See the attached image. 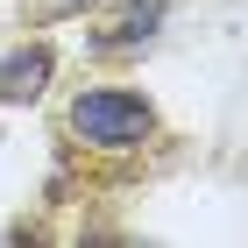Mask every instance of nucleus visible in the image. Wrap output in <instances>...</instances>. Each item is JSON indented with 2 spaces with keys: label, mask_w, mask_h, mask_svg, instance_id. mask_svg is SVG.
Masks as SVG:
<instances>
[{
  "label": "nucleus",
  "mask_w": 248,
  "mask_h": 248,
  "mask_svg": "<svg viewBox=\"0 0 248 248\" xmlns=\"http://www.w3.org/2000/svg\"><path fill=\"white\" fill-rule=\"evenodd\" d=\"M43 85H50V43H29V50H15V57L0 64V99H36Z\"/></svg>",
  "instance_id": "nucleus-2"
},
{
  "label": "nucleus",
  "mask_w": 248,
  "mask_h": 248,
  "mask_svg": "<svg viewBox=\"0 0 248 248\" xmlns=\"http://www.w3.org/2000/svg\"><path fill=\"white\" fill-rule=\"evenodd\" d=\"M64 135L78 149H99V156H128L142 142H156V107L128 85H93L64 107Z\"/></svg>",
  "instance_id": "nucleus-1"
},
{
  "label": "nucleus",
  "mask_w": 248,
  "mask_h": 248,
  "mask_svg": "<svg viewBox=\"0 0 248 248\" xmlns=\"http://www.w3.org/2000/svg\"><path fill=\"white\" fill-rule=\"evenodd\" d=\"M71 7H93V0H29V15L50 21V15H71Z\"/></svg>",
  "instance_id": "nucleus-3"
}]
</instances>
